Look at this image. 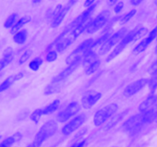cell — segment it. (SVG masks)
I'll use <instances>...</instances> for the list:
<instances>
[{
  "instance_id": "obj_6",
  "label": "cell",
  "mask_w": 157,
  "mask_h": 147,
  "mask_svg": "<svg viewBox=\"0 0 157 147\" xmlns=\"http://www.w3.org/2000/svg\"><path fill=\"white\" fill-rule=\"evenodd\" d=\"M127 28H122L121 29L118 30L116 33L112 35L109 38V39L107 40V42L104 43V45H103L102 47L100 48V50L98 51V55H105V54H107L112 47L116 46L117 44H119V43L122 41L123 38H124V36L127 35Z\"/></svg>"
},
{
  "instance_id": "obj_12",
  "label": "cell",
  "mask_w": 157,
  "mask_h": 147,
  "mask_svg": "<svg viewBox=\"0 0 157 147\" xmlns=\"http://www.w3.org/2000/svg\"><path fill=\"white\" fill-rule=\"evenodd\" d=\"M156 36L157 25L150 32V34H149L148 36H147V38H145L144 40H142V41H140V43H139V44L135 47V48L133 49V54H135V55H139V54L144 52V51L150 46V44L153 42V40H154L155 38H156Z\"/></svg>"
},
{
  "instance_id": "obj_19",
  "label": "cell",
  "mask_w": 157,
  "mask_h": 147,
  "mask_svg": "<svg viewBox=\"0 0 157 147\" xmlns=\"http://www.w3.org/2000/svg\"><path fill=\"white\" fill-rule=\"evenodd\" d=\"M31 20H32V18H31L30 16H28V15L21 17V18H19V19L15 22V24L12 26V28H11V33L15 35V33L19 32L20 29H21L23 26L25 25V24H28L29 22H30Z\"/></svg>"
},
{
  "instance_id": "obj_30",
  "label": "cell",
  "mask_w": 157,
  "mask_h": 147,
  "mask_svg": "<svg viewBox=\"0 0 157 147\" xmlns=\"http://www.w3.org/2000/svg\"><path fill=\"white\" fill-rule=\"evenodd\" d=\"M32 50H27L26 51H25L24 54L20 57L19 64H24V63H25L26 61L30 58V57L32 56Z\"/></svg>"
},
{
  "instance_id": "obj_34",
  "label": "cell",
  "mask_w": 157,
  "mask_h": 147,
  "mask_svg": "<svg viewBox=\"0 0 157 147\" xmlns=\"http://www.w3.org/2000/svg\"><path fill=\"white\" fill-rule=\"evenodd\" d=\"M94 2H95V0H85L84 6H85V7L88 8V7H90V6H92L93 4H94Z\"/></svg>"
},
{
  "instance_id": "obj_5",
  "label": "cell",
  "mask_w": 157,
  "mask_h": 147,
  "mask_svg": "<svg viewBox=\"0 0 157 147\" xmlns=\"http://www.w3.org/2000/svg\"><path fill=\"white\" fill-rule=\"evenodd\" d=\"M140 27V26H136L134 29H133V30L130 31V32L127 33V35L124 36V38H123L122 41H121L119 44H117V45L115 46L114 49L109 54V55L107 58V62H109V61H112V60L114 59L115 58H117V57L125 49V47H127L128 44H130V43L133 42V41H135V35H136V32H137Z\"/></svg>"
},
{
  "instance_id": "obj_33",
  "label": "cell",
  "mask_w": 157,
  "mask_h": 147,
  "mask_svg": "<svg viewBox=\"0 0 157 147\" xmlns=\"http://www.w3.org/2000/svg\"><path fill=\"white\" fill-rule=\"evenodd\" d=\"M86 145V140H82L80 141V142H76L74 145H72L71 147H84V145Z\"/></svg>"
},
{
  "instance_id": "obj_39",
  "label": "cell",
  "mask_w": 157,
  "mask_h": 147,
  "mask_svg": "<svg viewBox=\"0 0 157 147\" xmlns=\"http://www.w3.org/2000/svg\"><path fill=\"white\" fill-rule=\"evenodd\" d=\"M154 2H155V4H156V6H157V0H154Z\"/></svg>"
},
{
  "instance_id": "obj_15",
  "label": "cell",
  "mask_w": 157,
  "mask_h": 147,
  "mask_svg": "<svg viewBox=\"0 0 157 147\" xmlns=\"http://www.w3.org/2000/svg\"><path fill=\"white\" fill-rule=\"evenodd\" d=\"M157 104V95L154 93H151L147 99L143 101L139 106V110L140 113L148 112L153 110L154 107Z\"/></svg>"
},
{
  "instance_id": "obj_32",
  "label": "cell",
  "mask_w": 157,
  "mask_h": 147,
  "mask_svg": "<svg viewBox=\"0 0 157 147\" xmlns=\"http://www.w3.org/2000/svg\"><path fill=\"white\" fill-rule=\"evenodd\" d=\"M124 9V2H117L114 6V8H113V11L116 14L120 13V12L122 11V9Z\"/></svg>"
},
{
  "instance_id": "obj_8",
  "label": "cell",
  "mask_w": 157,
  "mask_h": 147,
  "mask_svg": "<svg viewBox=\"0 0 157 147\" xmlns=\"http://www.w3.org/2000/svg\"><path fill=\"white\" fill-rule=\"evenodd\" d=\"M86 119H87V116L84 113H81V114L74 117L63 126L62 130H61L63 135L68 136V135L73 133L77 130L81 128V126L85 123Z\"/></svg>"
},
{
  "instance_id": "obj_2",
  "label": "cell",
  "mask_w": 157,
  "mask_h": 147,
  "mask_svg": "<svg viewBox=\"0 0 157 147\" xmlns=\"http://www.w3.org/2000/svg\"><path fill=\"white\" fill-rule=\"evenodd\" d=\"M58 123L54 119H51L46 122L40 128L36 133L32 145L34 147H40L48 139L52 137L58 130Z\"/></svg>"
},
{
  "instance_id": "obj_22",
  "label": "cell",
  "mask_w": 157,
  "mask_h": 147,
  "mask_svg": "<svg viewBox=\"0 0 157 147\" xmlns=\"http://www.w3.org/2000/svg\"><path fill=\"white\" fill-rule=\"evenodd\" d=\"M63 82H52V84L48 85L44 89V94L51 95L53 93H58L61 88Z\"/></svg>"
},
{
  "instance_id": "obj_17",
  "label": "cell",
  "mask_w": 157,
  "mask_h": 147,
  "mask_svg": "<svg viewBox=\"0 0 157 147\" xmlns=\"http://www.w3.org/2000/svg\"><path fill=\"white\" fill-rule=\"evenodd\" d=\"M14 58L13 50L12 47H7L3 52V58L0 59V71L9 65Z\"/></svg>"
},
{
  "instance_id": "obj_28",
  "label": "cell",
  "mask_w": 157,
  "mask_h": 147,
  "mask_svg": "<svg viewBox=\"0 0 157 147\" xmlns=\"http://www.w3.org/2000/svg\"><path fill=\"white\" fill-rule=\"evenodd\" d=\"M136 9H132V10L130 11L128 13H127L126 15H124V16L121 17V24H125V23L128 22V21H130V20L135 15H136Z\"/></svg>"
},
{
  "instance_id": "obj_37",
  "label": "cell",
  "mask_w": 157,
  "mask_h": 147,
  "mask_svg": "<svg viewBox=\"0 0 157 147\" xmlns=\"http://www.w3.org/2000/svg\"><path fill=\"white\" fill-rule=\"evenodd\" d=\"M41 1H42V0H32V2H33L34 4H38V3L41 2Z\"/></svg>"
},
{
  "instance_id": "obj_20",
  "label": "cell",
  "mask_w": 157,
  "mask_h": 147,
  "mask_svg": "<svg viewBox=\"0 0 157 147\" xmlns=\"http://www.w3.org/2000/svg\"><path fill=\"white\" fill-rule=\"evenodd\" d=\"M22 136L20 133H16L12 136L6 138L2 142H0V147H11L17 141H19Z\"/></svg>"
},
{
  "instance_id": "obj_36",
  "label": "cell",
  "mask_w": 157,
  "mask_h": 147,
  "mask_svg": "<svg viewBox=\"0 0 157 147\" xmlns=\"http://www.w3.org/2000/svg\"><path fill=\"white\" fill-rule=\"evenodd\" d=\"M118 2V0H108V4L110 6H114L117 4V2Z\"/></svg>"
},
{
  "instance_id": "obj_35",
  "label": "cell",
  "mask_w": 157,
  "mask_h": 147,
  "mask_svg": "<svg viewBox=\"0 0 157 147\" xmlns=\"http://www.w3.org/2000/svg\"><path fill=\"white\" fill-rule=\"evenodd\" d=\"M144 0H130V2L133 6H139Z\"/></svg>"
},
{
  "instance_id": "obj_4",
  "label": "cell",
  "mask_w": 157,
  "mask_h": 147,
  "mask_svg": "<svg viewBox=\"0 0 157 147\" xmlns=\"http://www.w3.org/2000/svg\"><path fill=\"white\" fill-rule=\"evenodd\" d=\"M118 110V106L116 104H111L100 109L94 116V123L96 126H101L110 120Z\"/></svg>"
},
{
  "instance_id": "obj_1",
  "label": "cell",
  "mask_w": 157,
  "mask_h": 147,
  "mask_svg": "<svg viewBox=\"0 0 157 147\" xmlns=\"http://www.w3.org/2000/svg\"><path fill=\"white\" fill-rule=\"evenodd\" d=\"M157 119V112L153 109L148 112L138 113L132 116L123 124V129L126 131L139 130L144 125L150 123L154 119Z\"/></svg>"
},
{
  "instance_id": "obj_27",
  "label": "cell",
  "mask_w": 157,
  "mask_h": 147,
  "mask_svg": "<svg viewBox=\"0 0 157 147\" xmlns=\"http://www.w3.org/2000/svg\"><path fill=\"white\" fill-rule=\"evenodd\" d=\"M43 115H44V113H43V109L38 108V109H36V110H35L33 112H32L30 117H31V119H32L35 123H38Z\"/></svg>"
},
{
  "instance_id": "obj_24",
  "label": "cell",
  "mask_w": 157,
  "mask_h": 147,
  "mask_svg": "<svg viewBox=\"0 0 157 147\" xmlns=\"http://www.w3.org/2000/svg\"><path fill=\"white\" fill-rule=\"evenodd\" d=\"M100 67H101V61L98 59L95 61H94L93 63H91L90 64H89L87 67H86V74L90 75L93 74H95L98 70H99Z\"/></svg>"
},
{
  "instance_id": "obj_38",
  "label": "cell",
  "mask_w": 157,
  "mask_h": 147,
  "mask_svg": "<svg viewBox=\"0 0 157 147\" xmlns=\"http://www.w3.org/2000/svg\"><path fill=\"white\" fill-rule=\"evenodd\" d=\"M27 147H34V146H33V145H32V144H30V145H28Z\"/></svg>"
},
{
  "instance_id": "obj_40",
  "label": "cell",
  "mask_w": 157,
  "mask_h": 147,
  "mask_svg": "<svg viewBox=\"0 0 157 147\" xmlns=\"http://www.w3.org/2000/svg\"><path fill=\"white\" fill-rule=\"evenodd\" d=\"M156 53L157 54V46H156Z\"/></svg>"
},
{
  "instance_id": "obj_41",
  "label": "cell",
  "mask_w": 157,
  "mask_h": 147,
  "mask_svg": "<svg viewBox=\"0 0 157 147\" xmlns=\"http://www.w3.org/2000/svg\"><path fill=\"white\" fill-rule=\"evenodd\" d=\"M156 39H157V36H156Z\"/></svg>"
},
{
  "instance_id": "obj_10",
  "label": "cell",
  "mask_w": 157,
  "mask_h": 147,
  "mask_svg": "<svg viewBox=\"0 0 157 147\" xmlns=\"http://www.w3.org/2000/svg\"><path fill=\"white\" fill-rule=\"evenodd\" d=\"M149 81L150 80L147 79V78H140V79L133 81L126 87L124 91V95L127 97L134 96L135 94L139 93L149 84Z\"/></svg>"
},
{
  "instance_id": "obj_26",
  "label": "cell",
  "mask_w": 157,
  "mask_h": 147,
  "mask_svg": "<svg viewBox=\"0 0 157 147\" xmlns=\"http://www.w3.org/2000/svg\"><path fill=\"white\" fill-rule=\"evenodd\" d=\"M17 17H18V15L16 13H12V15H9L5 21L4 24H3L4 28H12V26L16 22Z\"/></svg>"
},
{
  "instance_id": "obj_11",
  "label": "cell",
  "mask_w": 157,
  "mask_h": 147,
  "mask_svg": "<svg viewBox=\"0 0 157 147\" xmlns=\"http://www.w3.org/2000/svg\"><path fill=\"white\" fill-rule=\"evenodd\" d=\"M102 93L98 91L86 92L81 98V105L84 109H90L101 100Z\"/></svg>"
},
{
  "instance_id": "obj_25",
  "label": "cell",
  "mask_w": 157,
  "mask_h": 147,
  "mask_svg": "<svg viewBox=\"0 0 157 147\" xmlns=\"http://www.w3.org/2000/svg\"><path fill=\"white\" fill-rule=\"evenodd\" d=\"M42 64L43 60L39 57H38V58H34L33 60L30 61V63L29 64V67L33 71H37L40 68V67L42 65Z\"/></svg>"
},
{
  "instance_id": "obj_3",
  "label": "cell",
  "mask_w": 157,
  "mask_h": 147,
  "mask_svg": "<svg viewBox=\"0 0 157 147\" xmlns=\"http://www.w3.org/2000/svg\"><path fill=\"white\" fill-rule=\"evenodd\" d=\"M94 42V39L89 38V39L83 41L80 45H78L66 58V63L67 65H71V64L78 62V61H82L85 54L92 47Z\"/></svg>"
},
{
  "instance_id": "obj_21",
  "label": "cell",
  "mask_w": 157,
  "mask_h": 147,
  "mask_svg": "<svg viewBox=\"0 0 157 147\" xmlns=\"http://www.w3.org/2000/svg\"><path fill=\"white\" fill-rule=\"evenodd\" d=\"M27 38L28 31L26 29H22L14 35L13 41L18 44H23L27 40Z\"/></svg>"
},
{
  "instance_id": "obj_7",
  "label": "cell",
  "mask_w": 157,
  "mask_h": 147,
  "mask_svg": "<svg viewBox=\"0 0 157 147\" xmlns=\"http://www.w3.org/2000/svg\"><path fill=\"white\" fill-rule=\"evenodd\" d=\"M110 12L107 10L103 11L99 14L96 18L90 22V25L87 29V33L93 34L102 28L104 25L107 23L109 18H110Z\"/></svg>"
},
{
  "instance_id": "obj_9",
  "label": "cell",
  "mask_w": 157,
  "mask_h": 147,
  "mask_svg": "<svg viewBox=\"0 0 157 147\" xmlns=\"http://www.w3.org/2000/svg\"><path fill=\"white\" fill-rule=\"evenodd\" d=\"M80 105L78 102H72L69 104L64 110L59 112L57 116V119L58 122L64 123L75 116L80 110Z\"/></svg>"
},
{
  "instance_id": "obj_18",
  "label": "cell",
  "mask_w": 157,
  "mask_h": 147,
  "mask_svg": "<svg viewBox=\"0 0 157 147\" xmlns=\"http://www.w3.org/2000/svg\"><path fill=\"white\" fill-rule=\"evenodd\" d=\"M128 113H129V110H124V112H122V113L117 114L116 116L114 115V116H113V117H112L111 119L108 121V123H107V125L105 126L106 130H110V129H112L113 127H114L116 125H117V124L121 122L123 119H124V116H127V114Z\"/></svg>"
},
{
  "instance_id": "obj_23",
  "label": "cell",
  "mask_w": 157,
  "mask_h": 147,
  "mask_svg": "<svg viewBox=\"0 0 157 147\" xmlns=\"http://www.w3.org/2000/svg\"><path fill=\"white\" fill-rule=\"evenodd\" d=\"M60 106V100H55L53 102H52L51 104H49L48 105L46 106L44 109H43V113L44 115L47 114H51L53 112H55V110H57L58 109Z\"/></svg>"
},
{
  "instance_id": "obj_14",
  "label": "cell",
  "mask_w": 157,
  "mask_h": 147,
  "mask_svg": "<svg viewBox=\"0 0 157 147\" xmlns=\"http://www.w3.org/2000/svg\"><path fill=\"white\" fill-rule=\"evenodd\" d=\"M81 61H78V62L75 63L73 64L68 65V67H66L64 70H63L61 73L58 74L56 77L53 79L52 82H64L66 79L69 77L76 70L78 66L81 64Z\"/></svg>"
},
{
  "instance_id": "obj_13",
  "label": "cell",
  "mask_w": 157,
  "mask_h": 147,
  "mask_svg": "<svg viewBox=\"0 0 157 147\" xmlns=\"http://www.w3.org/2000/svg\"><path fill=\"white\" fill-rule=\"evenodd\" d=\"M76 2L77 0H68L67 3L66 4V6L62 8V9H61V12H59V14H58V15L52 21L51 24H52V28L58 27V26L62 23V21H64V17L66 16V15H67V12H69V10L75 6Z\"/></svg>"
},
{
  "instance_id": "obj_29",
  "label": "cell",
  "mask_w": 157,
  "mask_h": 147,
  "mask_svg": "<svg viewBox=\"0 0 157 147\" xmlns=\"http://www.w3.org/2000/svg\"><path fill=\"white\" fill-rule=\"evenodd\" d=\"M57 58H58V51L56 50H53L50 51L47 54L45 59L48 62H54L55 61H56Z\"/></svg>"
},
{
  "instance_id": "obj_16",
  "label": "cell",
  "mask_w": 157,
  "mask_h": 147,
  "mask_svg": "<svg viewBox=\"0 0 157 147\" xmlns=\"http://www.w3.org/2000/svg\"><path fill=\"white\" fill-rule=\"evenodd\" d=\"M23 77H24V73H23V72H18V73L12 75V76L6 78V79L0 84V93H2V92L5 91V90H6L7 89H9L14 83L21 80Z\"/></svg>"
},
{
  "instance_id": "obj_31",
  "label": "cell",
  "mask_w": 157,
  "mask_h": 147,
  "mask_svg": "<svg viewBox=\"0 0 157 147\" xmlns=\"http://www.w3.org/2000/svg\"><path fill=\"white\" fill-rule=\"evenodd\" d=\"M149 86L152 93L157 88V74L153 75V77L149 81Z\"/></svg>"
}]
</instances>
